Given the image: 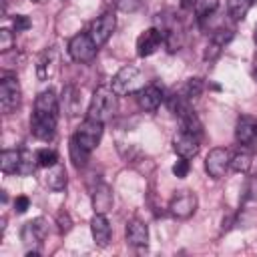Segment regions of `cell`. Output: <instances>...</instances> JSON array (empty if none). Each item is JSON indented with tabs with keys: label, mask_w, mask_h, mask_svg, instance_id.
Here are the masks:
<instances>
[{
	"label": "cell",
	"mask_w": 257,
	"mask_h": 257,
	"mask_svg": "<svg viewBox=\"0 0 257 257\" xmlns=\"http://www.w3.org/2000/svg\"><path fill=\"white\" fill-rule=\"evenodd\" d=\"M58 124V98L48 88L42 90L34 100V112L30 118V131L40 141H50Z\"/></svg>",
	"instance_id": "1"
},
{
	"label": "cell",
	"mask_w": 257,
	"mask_h": 257,
	"mask_svg": "<svg viewBox=\"0 0 257 257\" xmlns=\"http://www.w3.org/2000/svg\"><path fill=\"white\" fill-rule=\"evenodd\" d=\"M116 110H118V94L110 86H98L90 98L86 118L104 124L116 114Z\"/></svg>",
	"instance_id": "2"
},
{
	"label": "cell",
	"mask_w": 257,
	"mask_h": 257,
	"mask_svg": "<svg viewBox=\"0 0 257 257\" xmlns=\"http://www.w3.org/2000/svg\"><path fill=\"white\" fill-rule=\"evenodd\" d=\"M46 233H48V223L44 217H36L28 223H24L22 231H20V239L24 243V247L28 249L26 255L28 257H38V249L42 245V241L46 239Z\"/></svg>",
	"instance_id": "3"
},
{
	"label": "cell",
	"mask_w": 257,
	"mask_h": 257,
	"mask_svg": "<svg viewBox=\"0 0 257 257\" xmlns=\"http://www.w3.org/2000/svg\"><path fill=\"white\" fill-rule=\"evenodd\" d=\"M145 86L143 82V76H141V70L133 64L128 66H122L114 76H112V82H110V88L118 94V96H124V94H135L137 90H141Z\"/></svg>",
	"instance_id": "4"
},
{
	"label": "cell",
	"mask_w": 257,
	"mask_h": 257,
	"mask_svg": "<svg viewBox=\"0 0 257 257\" xmlns=\"http://www.w3.org/2000/svg\"><path fill=\"white\" fill-rule=\"evenodd\" d=\"M98 46L88 32H78L68 40V54L74 62H90L96 56Z\"/></svg>",
	"instance_id": "5"
},
{
	"label": "cell",
	"mask_w": 257,
	"mask_h": 257,
	"mask_svg": "<svg viewBox=\"0 0 257 257\" xmlns=\"http://www.w3.org/2000/svg\"><path fill=\"white\" fill-rule=\"evenodd\" d=\"M100 139H102V122H96V120H90V118H86L76 128V133L72 135V141L78 147H82L86 153H92L98 147Z\"/></svg>",
	"instance_id": "6"
},
{
	"label": "cell",
	"mask_w": 257,
	"mask_h": 257,
	"mask_svg": "<svg viewBox=\"0 0 257 257\" xmlns=\"http://www.w3.org/2000/svg\"><path fill=\"white\" fill-rule=\"evenodd\" d=\"M20 96H22V92H20L18 80L10 74L2 76V80H0V106H2L4 114H10L14 108H18Z\"/></svg>",
	"instance_id": "7"
},
{
	"label": "cell",
	"mask_w": 257,
	"mask_h": 257,
	"mask_svg": "<svg viewBox=\"0 0 257 257\" xmlns=\"http://www.w3.org/2000/svg\"><path fill=\"white\" fill-rule=\"evenodd\" d=\"M114 28H116V18H114V14H112V12H104V14H100V16L90 24L88 34H90V38L94 40V44L100 48V46L106 44V40L112 36Z\"/></svg>",
	"instance_id": "8"
},
{
	"label": "cell",
	"mask_w": 257,
	"mask_h": 257,
	"mask_svg": "<svg viewBox=\"0 0 257 257\" xmlns=\"http://www.w3.org/2000/svg\"><path fill=\"white\" fill-rule=\"evenodd\" d=\"M231 167V155L227 149L223 147H217V149H211L207 159H205V171L209 173V177L213 179H221L227 169Z\"/></svg>",
	"instance_id": "9"
},
{
	"label": "cell",
	"mask_w": 257,
	"mask_h": 257,
	"mask_svg": "<svg viewBox=\"0 0 257 257\" xmlns=\"http://www.w3.org/2000/svg\"><path fill=\"white\" fill-rule=\"evenodd\" d=\"M163 42H165L163 32L157 26H151V28H147V30H143L139 34V38H137V54L141 58H147V56L155 54L161 48Z\"/></svg>",
	"instance_id": "10"
},
{
	"label": "cell",
	"mask_w": 257,
	"mask_h": 257,
	"mask_svg": "<svg viewBox=\"0 0 257 257\" xmlns=\"http://www.w3.org/2000/svg\"><path fill=\"white\" fill-rule=\"evenodd\" d=\"M195 211H197V197L191 191H179L169 203V213L177 219H189Z\"/></svg>",
	"instance_id": "11"
},
{
	"label": "cell",
	"mask_w": 257,
	"mask_h": 257,
	"mask_svg": "<svg viewBox=\"0 0 257 257\" xmlns=\"http://www.w3.org/2000/svg\"><path fill=\"white\" fill-rule=\"evenodd\" d=\"M173 149H175V153H177L179 157H183V159H193V157H197V153H199V149H201L199 137L193 135V133H189V131H183V128H181V131L173 137Z\"/></svg>",
	"instance_id": "12"
},
{
	"label": "cell",
	"mask_w": 257,
	"mask_h": 257,
	"mask_svg": "<svg viewBox=\"0 0 257 257\" xmlns=\"http://www.w3.org/2000/svg\"><path fill=\"white\" fill-rule=\"evenodd\" d=\"M235 139L241 147H257V118L241 116L235 126Z\"/></svg>",
	"instance_id": "13"
},
{
	"label": "cell",
	"mask_w": 257,
	"mask_h": 257,
	"mask_svg": "<svg viewBox=\"0 0 257 257\" xmlns=\"http://www.w3.org/2000/svg\"><path fill=\"white\" fill-rule=\"evenodd\" d=\"M135 96H137V104H139L143 110H147V112H155V110L161 106V102L165 100L163 90H161L159 86H155V84L143 86L141 90L135 92Z\"/></svg>",
	"instance_id": "14"
},
{
	"label": "cell",
	"mask_w": 257,
	"mask_h": 257,
	"mask_svg": "<svg viewBox=\"0 0 257 257\" xmlns=\"http://www.w3.org/2000/svg\"><path fill=\"white\" fill-rule=\"evenodd\" d=\"M56 66H58V50L54 46L46 48L38 60H36V74H38V80H48L54 72H56Z\"/></svg>",
	"instance_id": "15"
},
{
	"label": "cell",
	"mask_w": 257,
	"mask_h": 257,
	"mask_svg": "<svg viewBox=\"0 0 257 257\" xmlns=\"http://www.w3.org/2000/svg\"><path fill=\"white\" fill-rule=\"evenodd\" d=\"M90 233H92V239L98 247H106L110 243L112 229H110V223H108L104 213H94V217L90 221Z\"/></svg>",
	"instance_id": "16"
},
{
	"label": "cell",
	"mask_w": 257,
	"mask_h": 257,
	"mask_svg": "<svg viewBox=\"0 0 257 257\" xmlns=\"http://www.w3.org/2000/svg\"><path fill=\"white\" fill-rule=\"evenodd\" d=\"M231 38H233V30L231 28H219V30H215L211 34V38H209L207 48H205V60L217 58L221 54V50L231 42Z\"/></svg>",
	"instance_id": "17"
},
{
	"label": "cell",
	"mask_w": 257,
	"mask_h": 257,
	"mask_svg": "<svg viewBox=\"0 0 257 257\" xmlns=\"http://www.w3.org/2000/svg\"><path fill=\"white\" fill-rule=\"evenodd\" d=\"M124 235H126V243L133 245V247H145V245L149 243V229H147V225H145L143 221H139V219H131V221L126 223Z\"/></svg>",
	"instance_id": "18"
},
{
	"label": "cell",
	"mask_w": 257,
	"mask_h": 257,
	"mask_svg": "<svg viewBox=\"0 0 257 257\" xmlns=\"http://www.w3.org/2000/svg\"><path fill=\"white\" fill-rule=\"evenodd\" d=\"M92 207L94 213H106L112 207V191L108 185L100 183L92 193Z\"/></svg>",
	"instance_id": "19"
},
{
	"label": "cell",
	"mask_w": 257,
	"mask_h": 257,
	"mask_svg": "<svg viewBox=\"0 0 257 257\" xmlns=\"http://www.w3.org/2000/svg\"><path fill=\"white\" fill-rule=\"evenodd\" d=\"M62 108L68 116H76L80 112V92L76 86L68 84L62 90Z\"/></svg>",
	"instance_id": "20"
},
{
	"label": "cell",
	"mask_w": 257,
	"mask_h": 257,
	"mask_svg": "<svg viewBox=\"0 0 257 257\" xmlns=\"http://www.w3.org/2000/svg\"><path fill=\"white\" fill-rule=\"evenodd\" d=\"M46 185L52 191H62L66 187V169H64V165L56 163L54 167H50L48 177H46Z\"/></svg>",
	"instance_id": "21"
},
{
	"label": "cell",
	"mask_w": 257,
	"mask_h": 257,
	"mask_svg": "<svg viewBox=\"0 0 257 257\" xmlns=\"http://www.w3.org/2000/svg\"><path fill=\"white\" fill-rule=\"evenodd\" d=\"M18 165H20V151H14V149L2 151V155H0V169H2V173H6V175L18 173Z\"/></svg>",
	"instance_id": "22"
},
{
	"label": "cell",
	"mask_w": 257,
	"mask_h": 257,
	"mask_svg": "<svg viewBox=\"0 0 257 257\" xmlns=\"http://www.w3.org/2000/svg\"><path fill=\"white\" fill-rule=\"evenodd\" d=\"M255 0H227V12L233 20H243Z\"/></svg>",
	"instance_id": "23"
},
{
	"label": "cell",
	"mask_w": 257,
	"mask_h": 257,
	"mask_svg": "<svg viewBox=\"0 0 257 257\" xmlns=\"http://www.w3.org/2000/svg\"><path fill=\"white\" fill-rule=\"evenodd\" d=\"M251 165H253V157H251V153L245 151V149H241L235 157H231V167H233V171H237V173H247V171L251 169Z\"/></svg>",
	"instance_id": "24"
},
{
	"label": "cell",
	"mask_w": 257,
	"mask_h": 257,
	"mask_svg": "<svg viewBox=\"0 0 257 257\" xmlns=\"http://www.w3.org/2000/svg\"><path fill=\"white\" fill-rule=\"evenodd\" d=\"M38 167L36 153L30 151H20V165H18V175H30Z\"/></svg>",
	"instance_id": "25"
},
{
	"label": "cell",
	"mask_w": 257,
	"mask_h": 257,
	"mask_svg": "<svg viewBox=\"0 0 257 257\" xmlns=\"http://www.w3.org/2000/svg\"><path fill=\"white\" fill-rule=\"evenodd\" d=\"M36 161H38V167L50 169L58 163V153L54 149H38L36 151Z\"/></svg>",
	"instance_id": "26"
},
{
	"label": "cell",
	"mask_w": 257,
	"mask_h": 257,
	"mask_svg": "<svg viewBox=\"0 0 257 257\" xmlns=\"http://www.w3.org/2000/svg\"><path fill=\"white\" fill-rule=\"evenodd\" d=\"M217 6H219V0H197L193 10H195L199 20H205V18H209L217 10Z\"/></svg>",
	"instance_id": "27"
},
{
	"label": "cell",
	"mask_w": 257,
	"mask_h": 257,
	"mask_svg": "<svg viewBox=\"0 0 257 257\" xmlns=\"http://www.w3.org/2000/svg\"><path fill=\"white\" fill-rule=\"evenodd\" d=\"M203 80L201 78H189L187 82H185V86H183V96L187 98V100H193V98H197L201 92H203Z\"/></svg>",
	"instance_id": "28"
},
{
	"label": "cell",
	"mask_w": 257,
	"mask_h": 257,
	"mask_svg": "<svg viewBox=\"0 0 257 257\" xmlns=\"http://www.w3.org/2000/svg\"><path fill=\"white\" fill-rule=\"evenodd\" d=\"M88 157H90V153H86L82 147H78V145L70 139V159H72V163H74L76 167H84L86 161H88Z\"/></svg>",
	"instance_id": "29"
},
{
	"label": "cell",
	"mask_w": 257,
	"mask_h": 257,
	"mask_svg": "<svg viewBox=\"0 0 257 257\" xmlns=\"http://www.w3.org/2000/svg\"><path fill=\"white\" fill-rule=\"evenodd\" d=\"M189 169H191V165H189V159H183V157H179V161L173 165V175H175V177H179V179H183V177H187Z\"/></svg>",
	"instance_id": "30"
},
{
	"label": "cell",
	"mask_w": 257,
	"mask_h": 257,
	"mask_svg": "<svg viewBox=\"0 0 257 257\" xmlns=\"http://www.w3.org/2000/svg\"><path fill=\"white\" fill-rule=\"evenodd\" d=\"M56 225H58V231H60V233H68L70 227H72V219H70V215H68L66 211H60L58 217H56Z\"/></svg>",
	"instance_id": "31"
},
{
	"label": "cell",
	"mask_w": 257,
	"mask_h": 257,
	"mask_svg": "<svg viewBox=\"0 0 257 257\" xmlns=\"http://www.w3.org/2000/svg\"><path fill=\"white\" fill-rule=\"evenodd\" d=\"M12 42H14V36L8 28H2L0 30V50L2 52H8L12 48Z\"/></svg>",
	"instance_id": "32"
},
{
	"label": "cell",
	"mask_w": 257,
	"mask_h": 257,
	"mask_svg": "<svg viewBox=\"0 0 257 257\" xmlns=\"http://www.w3.org/2000/svg\"><path fill=\"white\" fill-rule=\"evenodd\" d=\"M12 26H14L16 32H22V30H28V28H30V20H28V16H24V14H16V16L12 18Z\"/></svg>",
	"instance_id": "33"
},
{
	"label": "cell",
	"mask_w": 257,
	"mask_h": 257,
	"mask_svg": "<svg viewBox=\"0 0 257 257\" xmlns=\"http://www.w3.org/2000/svg\"><path fill=\"white\" fill-rule=\"evenodd\" d=\"M114 4L122 12H135L141 6V0H114Z\"/></svg>",
	"instance_id": "34"
},
{
	"label": "cell",
	"mask_w": 257,
	"mask_h": 257,
	"mask_svg": "<svg viewBox=\"0 0 257 257\" xmlns=\"http://www.w3.org/2000/svg\"><path fill=\"white\" fill-rule=\"evenodd\" d=\"M28 205H30V199H28L26 195H20V197L14 199V209H16V213H24V211L28 209Z\"/></svg>",
	"instance_id": "35"
},
{
	"label": "cell",
	"mask_w": 257,
	"mask_h": 257,
	"mask_svg": "<svg viewBox=\"0 0 257 257\" xmlns=\"http://www.w3.org/2000/svg\"><path fill=\"white\" fill-rule=\"evenodd\" d=\"M195 4H197V0H181V8H185V10H193Z\"/></svg>",
	"instance_id": "36"
},
{
	"label": "cell",
	"mask_w": 257,
	"mask_h": 257,
	"mask_svg": "<svg viewBox=\"0 0 257 257\" xmlns=\"http://www.w3.org/2000/svg\"><path fill=\"white\" fill-rule=\"evenodd\" d=\"M253 40H255V44H257V24H255V32H253Z\"/></svg>",
	"instance_id": "37"
}]
</instances>
